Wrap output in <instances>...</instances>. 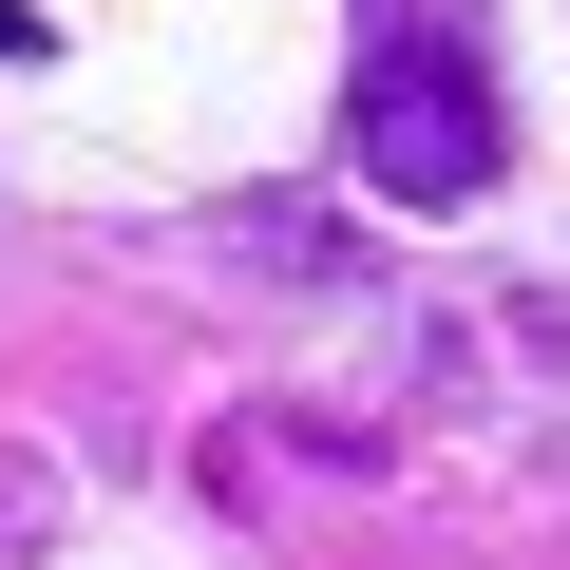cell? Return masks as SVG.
Segmentation results:
<instances>
[{"mask_svg":"<svg viewBox=\"0 0 570 570\" xmlns=\"http://www.w3.org/2000/svg\"><path fill=\"white\" fill-rule=\"evenodd\" d=\"M343 134H362V190H400V209H475L494 153H513V134H494V77H475L456 39L362 58V115H343Z\"/></svg>","mask_w":570,"mask_h":570,"instance_id":"1","label":"cell"}]
</instances>
